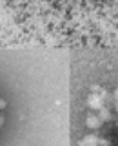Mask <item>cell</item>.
I'll return each instance as SVG.
<instances>
[{"label":"cell","mask_w":118,"mask_h":146,"mask_svg":"<svg viewBox=\"0 0 118 146\" xmlns=\"http://www.w3.org/2000/svg\"><path fill=\"white\" fill-rule=\"evenodd\" d=\"M4 106V100H0V108H2Z\"/></svg>","instance_id":"6da1fadb"}]
</instances>
